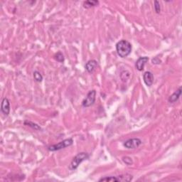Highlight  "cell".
<instances>
[{"instance_id":"6da1fadb","label":"cell","mask_w":182,"mask_h":182,"mask_svg":"<svg viewBox=\"0 0 182 182\" xmlns=\"http://www.w3.org/2000/svg\"><path fill=\"white\" fill-rule=\"evenodd\" d=\"M116 51L121 58H126L132 52L131 43L127 40H121L116 44Z\"/></svg>"},{"instance_id":"7a4b0ae2","label":"cell","mask_w":182,"mask_h":182,"mask_svg":"<svg viewBox=\"0 0 182 182\" xmlns=\"http://www.w3.org/2000/svg\"><path fill=\"white\" fill-rule=\"evenodd\" d=\"M89 158V154L86 152L78 153L75 157L73 159L71 164L69 166V169L71 170H75L78 167L80 164H81L83 161L86 160Z\"/></svg>"},{"instance_id":"3957f363","label":"cell","mask_w":182,"mask_h":182,"mask_svg":"<svg viewBox=\"0 0 182 182\" xmlns=\"http://www.w3.org/2000/svg\"><path fill=\"white\" fill-rule=\"evenodd\" d=\"M73 143V140L72 138L64 139L63 141L58 142V144L51 145V146L48 147V150L51 151V152H56V151L61 150L67 147L71 146Z\"/></svg>"},{"instance_id":"277c9868","label":"cell","mask_w":182,"mask_h":182,"mask_svg":"<svg viewBox=\"0 0 182 182\" xmlns=\"http://www.w3.org/2000/svg\"><path fill=\"white\" fill-rule=\"evenodd\" d=\"M96 99V91L92 90L88 92L87 96L82 102V105L84 108H88L93 105L95 102Z\"/></svg>"},{"instance_id":"5b68a950","label":"cell","mask_w":182,"mask_h":182,"mask_svg":"<svg viewBox=\"0 0 182 182\" xmlns=\"http://www.w3.org/2000/svg\"><path fill=\"white\" fill-rule=\"evenodd\" d=\"M142 144V140L139 138H132L124 142V147L127 149H136Z\"/></svg>"},{"instance_id":"8992f818","label":"cell","mask_w":182,"mask_h":182,"mask_svg":"<svg viewBox=\"0 0 182 182\" xmlns=\"http://www.w3.org/2000/svg\"><path fill=\"white\" fill-rule=\"evenodd\" d=\"M148 61H149V58L147 56H143V57H139V58L137 59V61L135 63V67L139 71H142L144 70V68L145 64H146Z\"/></svg>"},{"instance_id":"52a82bcc","label":"cell","mask_w":182,"mask_h":182,"mask_svg":"<svg viewBox=\"0 0 182 182\" xmlns=\"http://www.w3.org/2000/svg\"><path fill=\"white\" fill-rule=\"evenodd\" d=\"M143 80L147 86L151 87L154 83V75L152 72L146 71L143 74Z\"/></svg>"},{"instance_id":"ba28073f","label":"cell","mask_w":182,"mask_h":182,"mask_svg":"<svg viewBox=\"0 0 182 182\" xmlns=\"http://www.w3.org/2000/svg\"><path fill=\"white\" fill-rule=\"evenodd\" d=\"M1 110L2 113L4 114V115L8 116L10 113V103L9 100L7 98H4L2 100V106H1Z\"/></svg>"},{"instance_id":"9c48e42d","label":"cell","mask_w":182,"mask_h":182,"mask_svg":"<svg viewBox=\"0 0 182 182\" xmlns=\"http://www.w3.org/2000/svg\"><path fill=\"white\" fill-rule=\"evenodd\" d=\"M98 65V62L96 61L95 60H90V61H88L86 64H85V68L89 73H93L96 68H97Z\"/></svg>"},{"instance_id":"30bf717a","label":"cell","mask_w":182,"mask_h":182,"mask_svg":"<svg viewBox=\"0 0 182 182\" xmlns=\"http://www.w3.org/2000/svg\"><path fill=\"white\" fill-rule=\"evenodd\" d=\"M181 93V87H179L177 90H176L172 95H171L169 98L168 101L170 103H174L179 100V98H180Z\"/></svg>"},{"instance_id":"8fae6325","label":"cell","mask_w":182,"mask_h":182,"mask_svg":"<svg viewBox=\"0 0 182 182\" xmlns=\"http://www.w3.org/2000/svg\"><path fill=\"white\" fill-rule=\"evenodd\" d=\"M99 4V2L98 1H85L83 2V7L85 9H90L92 7H94L98 6Z\"/></svg>"},{"instance_id":"7c38bea8","label":"cell","mask_w":182,"mask_h":182,"mask_svg":"<svg viewBox=\"0 0 182 182\" xmlns=\"http://www.w3.org/2000/svg\"><path fill=\"white\" fill-rule=\"evenodd\" d=\"M118 179V181H130L132 179V176L129 174H124V175H120L117 176Z\"/></svg>"},{"instance_id":"4fadbf2b","label":"cell","mask_w":182,"mask_h":182,"mask_svg":"<svg viewBox=\"0 0 182 182\" xmlns=\"http://www.w3.org/2000/svg\"><path fill=\"white\" fill-rule=\"evenodd\" d=\"M99 181H107V182H113V181H118V179L117 176H106L99 179Z\"/></svg>"},{"instance_id":"5bb4252c","label":"cell","mask_w":182,"mask_h":182,"mask_svg":"<svg viewBox=\"0 0 182 182\" xmlns=\"http://www.w3.org/2000/svg\"><path fill=\"white\" fill-rule=\"evenodd\" d=\"M24 124H26V125L29 126V127H32V128L36 129V130H40V129H41V127H40L39 125H38V124H36V123H32V122L25 121V122H24Z\"/></svg>"},{"instance_id":"9a60e30c","label":"cell","mask_w":182,"mask_h":182,"mask_svg":"<svg viewBox=\"0 0 182 182\" xmlns=\"http://www.w3.org/2000/svg\"><path fill=\"white\" fill-rule=\"evenodd\" d=\"M33 78H34V80L36 82L40 83L42 81L43 76H42V75L40 73V72L36 71L33 72Z\"/></svg>"},{"instance_id":"2e32d148","label":"cell","mask_w":182,"mask_h":182,"mask_svg":"<svg viewBox=\"0 0 182 182\" xmlns=\"http://www.w3.org/2000/svg\"><path fill=\"white\" fill-rule=\"evenodd\" d=\"M54 57H55V59L56 60V61L60 62V63H63V62L64 61V57H63V53H62L61 52H60V51L58 52Z\"/></svg>"},{"instance_id":"e0dca14e","label":"cell","mask_w":182,"mask_h":182,"mask_svg":"<svg viewBox=\"0 0 182 182\" xmlns=\"http://www.w3.org/2000/svg\"><path fill=\"white\" fill-rule=\"evenodd\" d=\"M154 10L157 14H159L161 11L160 4L158 1H154Z\"/></svg>"},{"instance_id":"ac0fdd59","label":"cell","mask_w":182,"mask_h":182,"mask_svg":"<svg viewBox=\"0 0 182 182\" xmlns=\"http://www.w3.org/2000/svg\"><path fill=\"white\" fill-rule=\"evenodd\" d=\"M123 161L127 165H131L132 164V160L130 157H125L123 158Z\"/></svg>"}]
</instances>
